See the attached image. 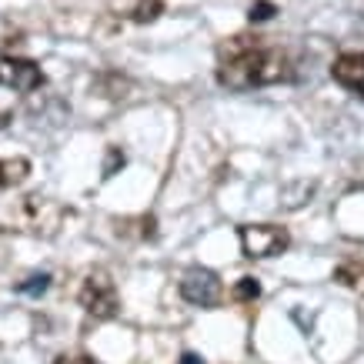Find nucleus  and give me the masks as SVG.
<instances>
[{
    "label": "nucleus",
    "mask_w": 364,
    "mask_h": 364,
    "mask_svg": "<svg viewBox=\"0 0 364 364\" xmlns=\"http://www.w3.org/2000/svg\"><path fill=\"white\" fill-rule=\"evenodd\" d=\"M294 77L284 47L257 33H234L218 47V80L231 90H254Z\"/></svg>",
    "instance_id": "1"
},
{
    "label": "nucleus",
    "mask_w": 364,
    "mask_h": 364,
    "mask_svg": "<svg viewBox=\"0 0 364 364\" xmlns=\"http://www.w3.org/2000/svg\"><path fill=\"white\" fill-rule=\"evenodd\" d=\"M237 237H241V251L244 257H277L291 247V234L287 228H277V224H244L237 228Z\"/></svg>",
    "instance_id": "2"
},
{
    "label": "nucleus",
    "mask_w": 364,
    "mask_h": 364,
    "mask_svg": "<svg viewBox=\"0 0 364 364\" xmlns=\"http://www.w3.org/2000/svg\"><path fill=\"white\" fill-rule=\"evenodd\" d=\"M80 308L94 314V318H114L117 314V287H114L111 274L107 271H90L84 277V287H80Z\"/></svg>",
    "instance_id": "3"
},
{
    "label": "nucleus",
    "mask_w": 364,
    "mask_h": 364,
    "mask_svg": "<svg viewBox=\"0 0 364 364\" xmlns=\"http://www.w3.org/2000/svg\"><path fill=\"white\" fill-rule=\"evenodd\" d=\"M181 298L188 304H198V308H218L224 298L221 277L208 267H188L181 277Z\"/></svg>",
    "instance_id": "4"
},
{
    "label": "nucleus",
    "mask_w": 364,
    "mask_h": 364,
    "mask_svg": "<svg viewBox=\"0 0 364 364\" xmlns=\"http://www.w3.org/2000/svg\"><path fill=\"white\" fill-rule=\"evenodd\" d=\"M334 224L341 237L364 244V184L341 194V200L334 204Z\"/></svg>",
    "instance_id": "5"
},
{
    "label": "nucleus",
    "mask_w": 364,
    "mask_h": 364,
    "mask_svg": "<svg viewBox=\"0 0 364 364\" xmlns=\"http://www.w3.org/2000/svg\"><path fill=\"white\" fill-rule=\"evenodd\" d=\"M0 87H14V90H37L44 87V70L23 60V57H0Z\"/></svg>",
    "instance_id": "6"
},
{
    "label": "nucleus",
    "mask_w": 364,
    "mask_h": 364,
    "mask_svg": "<svg viewBox=\"0 0 364 364\" xmlns=\"http://www.w3.org/2000/svg\"><path fill=\"white\" fill-rule=\"evenodd\" d=\"M64 218V208H57L44 198H23L21 200V224L23 231L33 234H54L57 224Z\"/></svg>",
    "instance_id": "7"
},
{
    "label": "nucleus",
    "mask_w": 364,
    "mask_h": 364,
    "mask_svg": "<svg viewBox=\"0 0 364 364\" xmlns=\"http://www.w3.org/2000/svg\"><path fill=\"white\" fill-rule=\"evenodd\" d=\"M331 77L338 80L341 87L351 90V94L364 97V54L361 50H348V54L338 57L331 67Z\"/></svg>",
    "instance_id": "8"
},
{
    "label": "nucleus",
    "mask_w": 364,
    "mask_h": 364,
    "mask_svg": "<svg viewBox=\"0 0 364 364\" xmlns=\"http://www.w3.org/2000/svg\"><path fill=\"white\" fill-rule=\"evenodd\" d=\"M334 281L364 298V257H348L344 264H338L334 267Z\"/></svg>",
    "instance_id": "9"
},
{
    "label": "nucleus",
    "mask_w": 364,
    "mask_h": 364,
    "mask_svg": "<svg viewBox=\"0 0 364 364\" xmlns=\"http://www.w3.org/2000/svg\"><path fill=\"white\" fill-rule=\"evenodd\" d=\"M154 228L157 221L151 218V214H141V218H124V221H117V234L121 237H131V241H151L154 237Z\"/></svg>",
    "instance_id": "10"
},
{
    "label": "nucleus",
    "mask_w": 364,
    "mask_h": 364,
    "mask_svg": "<svg viewBox=\"0 0 364 364\" xmlns=\"http://www.w3.org/2000/svg\"><path fill=\"white\" fill-rule=\"evenodd\" d=\"M31 174V161L27 157H4L0 161V188H17Z\"/></svg>",
    "instance_id": "11"
},
{
    "label": "nucleus",
    "mask_w": 364,
    "mask_h": 364,
    "mask_svg": "<svg viewBox=\"0 0 364 364\" xmlns=\"http://www.w3.org/2000/svg\"><path fill=\"white\" fill-rule=\"evenodd\" d=\"M231 298L237 301V304H254V301L261 298V284H257V277H241V281L231 287Z\"/></svg>",
    "instance_id": "12"
},
{
    "label": "nucleus",
    "mask_w": 364,
    "mask_h": 364,
    "mask_svg": "<svg viewBox=\"0 0 364 364\" xmlns=\"http://www.w3.org/2000/svg\"><path fill=\"white\" fill-rule=\"evenodd\" d=\"M161 11H164V4H161V0H137V7H134L131 17L137 23H151V21L161 17Z\"/></svg>",
    "instance_id": "13"
},
{
    "label": "nucleus",
    "mask_w": 364,
    "mask_h": 364,
    "mask_svg": "<svg viewBox=\"0 0 364 364\" xmlns=\"http://www.w3.org/2000/svg\"><path fill=\"white\" fill-rule=\"evenodd\" d=\"M274 14H277V7L271 4V0H257V4L251 7V14H247V17H251V21H271Z\"/></svg>",
    "instance_id": "14"
},
{
    "label": "nucleus",
    "mask_w": 364,
    "mask_h": 364,
    "mask_svg": "<svg viewBox=\"0 0 364 364\" xmlns=\"http://www.w3.org/2000/svg\"><path fill=\"white\" fill-rule=\"evenodd\" d=\"M47 281H50L47 274H33L31 284H17V291H23V294H44V291H47Z\"/></svg>",
    "instance_id": "15"
},
{
    "label": "nucleus",
    "mask_w": 364,
    "mask_h": 364,
    "mask_svg": "<svg viewBox=\"0 0 364 364\" xmlns=\"http://www.w3.org/2000/svg\"><path fill=\"white\" fill-rule=\"evenodd\" d=\"M54 364H97L90 354H84V351H70V354H60Z\"/></svg>",
    "instance_id": "16"
},
{
    "label": "nucleus",
    "mask_w": 364,
    "mask_h": 364,
    "mask_svg": "<svg viewBox=\"0 0 364 364\" xmlns=\"http://www.w3.org/2000/svg\"><path fill=\"white\" fill-rule=\"evenodd\" d=\"M117 164L124 167V154L117 151V147H111V161H107V167H104V177H111V174H114V167H117Z\"/></svg>",
    "instance_id": "17"
},
{
    "label": "nucleus",
    "mask_w": 364,
    "mask_h": 364,
    "mask_svg": "<svg viewBox=\"0 0 364 364\" xmlns=\"http://www.w3.org/2000/svg\"><path fill=\"white\" fill-rule=\"evenodd\" d=\"M181 364H204V361H200V358H198V354H184V358H181Z\"/></svg>",
    "instance_id": "18"
}]
</instances>
